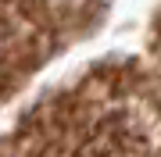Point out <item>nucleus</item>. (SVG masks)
Segmentation results:
<instances>
[{
  "label": "nucleus",
  "instance_id": "f257e3e1",
  "mask_svg": "<svg viewBox=\"0 0 161 157\" xmlns=\"http://www.w3.org/2000/svg\"><path fill=\"white\" fill-rule=\"evenodd\" d=\"M0 157H161V75L140 57L90 64L0 136Z\"/></svg>",
  "mask_w": 161,
  "mask_h": 157
},
{
  "label": "nucleus",
  "instance_id": "7ed1b4c3",
  "mask_svg": "<svg viewBox=\"0 0 161 157\" xmlns=\"http://www.w3.org/2000/svg\"><path fill=\"white\" fill-rule=\"evenodd\" d=\"M147 47H150V68L161 75V7L154 11V18H150V39H147Z\"/></svg>",
  "mask_w": 161,
  "mask_h": 157
},
{
  "label": "nucleus",
  "instance_id": "f03ea898",
  "mask_svg": "<svg viewBox=\"0 0 161 157\" xmlns=\"http://www.w3.org/2000/svg\"><path fill=\"white\" fill-rule=\"evenodd\" d=\"M111 0H0V104L90 36Z\"/></svg>",
  "mask_w": 161,
  "mask_h": 157
}]
</instances>
